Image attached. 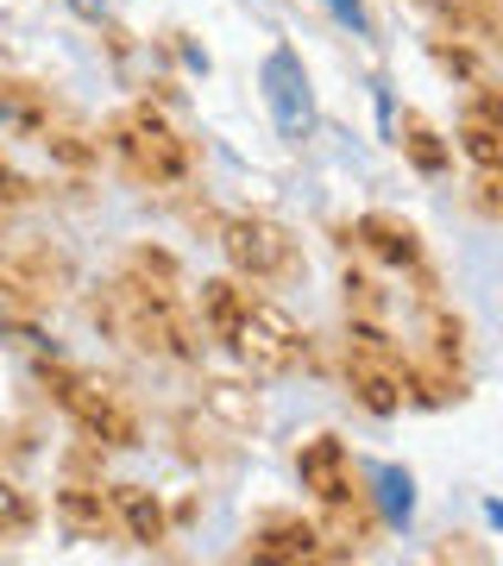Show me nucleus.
<instances>
[{
    "instance_id": "1",
    "label": "nucleus",
    "mask_w": 503,
    "mask_h": 566,
    "mask_svg": "<svg viewBox=\"0 0 503 566\" xmlns=\"http://www.w3.org/2000/svg\"><path fill=\"white\" fill-rule=\"evenodd\" d=\"M259 95L271 107V120H277L283 139H308L315 133V88H308V70L290 44H277L271 57L259 63Z\"/></svg>"
},
{
    "instance_id": "2",
    "label": "nucleus",
    "mask_w": 503,
    "mask_h": 566,
    "mask_svg": "<svg viewBox=\"0 0 503 566\" xmlns=\"http://www.w3.org/2000/svg\"><path fill=\"white\" fill-rule=\"evenodd\" d=\"M371 485H378V510L384 523L402 528L409 516H416V485H409V472H397V465H371Z\"/></svg>"
},
{
    "instance_id": "3",
    "label": "nucleus",
    "mask_w": 503,
    "mask_h": 566,
    "mask_svg": "<svg viewBox=\"0 0 503 566\" xmlns=\"http://www.w3.org/2000/svg\"><path fill=\"white\" fill-rule=\"evenodd\" d=\"M327 13H334V20L346 25V32H359V39L371 32V20H365V7H359V0H327Z\"/></svg>"
}]
</instances>
